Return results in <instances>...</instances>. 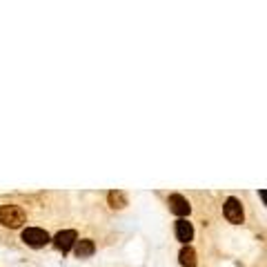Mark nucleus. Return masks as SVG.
<instances>
[{"instance_id": "4", "label": "nucleus", "mask_w": 267, "mask_h": 267, "mask_svg": "<svg viewBox=\"0 0 267 267\" xmlns=\"http://www.w3.org/2000/svg\"><path fill=\"white\" fill-rule=\"evenodd\" d=\"M76 241H78V234H76L74 230H63L58 232L54 236V245L58 252H63V254H67V252L71 250V247L76 245Z\"/></svg>"}, {"instance_id": "6", "label": "nucleus", "mask_w": 267, "mask_h": 267, "mask_svg": "<svg viewBox=\"0 0 267 267\" xmlns=\"http://www.w3.org/2000/svg\"><path fill=\"white\" fill-rule=\"evenodd\" d=\"M176 238H178L183 245H189V241L194 238V227L189 221H185V218H178L176 221Z\"/></svg>"}, {"instance_id": "8", "label": "nucleus", "mask_w": 267, "mask_h": 267, "mask_svg": "<svg viewBox=\"0 0 267 267\" xmlns=\"http://www.w3.org/2000/svg\"><path fill=\"white\" fill-rule=\"evenodd\" d=\"M178 259H180V265H183V267H196V263H198V261H196V252H194L189 245H183Z\"/></svg>"}, {"instance_id": "3", "label": "nucleus", "mask_w": 267, "mask_h": 267, "mask_svg": "<svg viewBox=\"0 0 267 267\" xmlns=\"http://www.w3.org/2000/svg\"><path fill=\"white\" fill-rule=\"evenodd\" d=\"M223 212H225V218L232 223V225H241L243 218H245V214H243V205H241L238 198H227Z\"/></svg>"}, {"instance_id": "1", "label": "nucleus", "mask_w": 267, "mask_h": 267, "mask_svg": "<svg viewBox=\"0 0 267 267\" xmlns=\"http://www.w3.org/2000/svg\"><path fill=\"white\" fill-rule=\"evenodd\" d=\"M27 221V214L18 205H0V223L9 230H18Z\"/></svg>"}, {"instance_id": "7", "label": "nucleus", "mask_w": 267, "mask_h": 267, "mask_svg": "<svg viewBox=\"0 0 267 267\" xmlns=\"http://www.w3.org/2000/svg\"><path fill=\"white\" fill-rule=\"evenodd\" d=\"M74 252L78 259H89V256H94V252H96V245H94L92 238H83V241H76Z\"/></svg>"}, {"instance_id": "5", "label": "nucleus", "mask_w": 267, "mask_h": 267, "mask_svg": "<svg viewBox=\"0 0 267 267\" xmlns=\"http://www.w3.org/2000/svg\"><path fill=\"white\" fill-rule=\"evenodd\" d=\"M167 205H169L171 214H176L178 218L189 216V212H192V205H189V200L185 198V196H180V194H174V196H169Z\"/></svg>"}, {"instance_id": "9", "label": "nucleus", "mask_w": 267, "mask_h": 267, "mask_svg": "<svg viewBox=\"0 0 267 267\" xmlns=\"http://www.w3.org/2000/svg\"><path fill=\"white\" fill-rule=\"evenodd\" d=\"M109 205H112L114 209H123L127 205V196L125 192H121V189H114V192H109Z\"/></svg>"}, {"instance_id": "2", "label": "nucleus", "mask_w": 267, "mask_h": 267, "mask_svg": "<svg viewBox=\"0 0 267 267\" xmlns=\"http://www.w3.org/2000/svg\"><path fill=\"white\" fill-rule=\"evenodd\" d=\"M22 241L29 247H45L51 238H49V234L45 230H40V227H27V230H22Z\"/></svg>"}]
</instances>
